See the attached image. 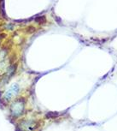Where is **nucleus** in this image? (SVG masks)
<instances>
[{"instance_id": "nucleus-3", "label": "nucleus", "mask_w": 117, "mask_h": 131, "mask_svg": "<svg viewBox=\"0 0 117 131\" xmlns=\"http://www.w3.org/2000/svg\"><path fill=\"white\" fill-rule=\"evenodd\" d=\"M33 122H24L21 123V128L25 131H32L33 128H35V126L33 125Z\"/></svg>"}, {"instance_id": "nucleus-1", "label": "nucleus", "mask_w": 117, "mask_h": 131, "mask_svg": "<svg viewBox=\"0 0 117 131\" xmlns=\"http://www.w3.org/2000/svg\"><path fill=\"white\" fill-rule=\"evenodd\" d=\"M20 92V86L17 83H13L9 88L7 89V91L4 93L3 96V99L5 102H9L12 99L16 97L17 94Z\"/></svg>"}, {"instance_id": "nucleus-2", "label": "nucleus", "mask_w": 117, "mask_h": 131, "mask_svg": "<svg viewBox=\"0 0 117 131\" xmlns=\"http://www.w3.org/2000/svg\"><path fill=\"white\" fill-rule=\"evenodd\" d=\"M24 107H25V101L24 100H17L16 101L12 104L11 105V112L13 116L15 117H19L21 116L22 113H23L24 111Z\"/></svg>"}]
</instances>
